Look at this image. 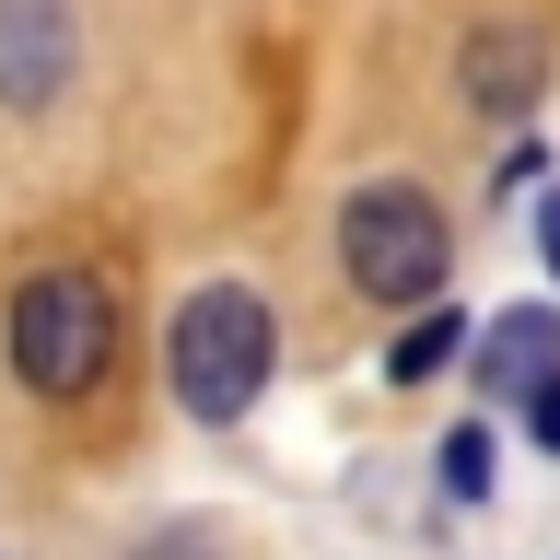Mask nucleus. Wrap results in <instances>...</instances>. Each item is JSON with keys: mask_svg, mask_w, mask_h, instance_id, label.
I'll return each mask as SVG.
<instances>
[{"mask_svg": "<svg viewBox=\"0 0 560 560\" xmlns=\"http://www.w3.org/2000/svg\"><path fill=\"white\" fill-rule=\"evenodd\" d=\"M164 374L187 397V420H245L257 409V385L280 374V327L269 304L245 292V280H210L175 304V339H164Z\"/></svg>", "mask_w": 560, "mask_h": 560, "instance_id": "nucleus-1", "label": "nucleus"}, {"mask_svg": "<svg viewBox=\"0 0 560 560\" xmlns=\"http://www.w3.org/2000/svg\"><path fill=\"white\" fill-rule=\"evenodd\" d=\"M339 269L362 280L374 304H444L455 234H444V210L420 199L409 175H374V187H350V210H339Z\"/></svg>", "mask_w": 560, "mask_h": 560, "instance_id": "nucleus-2", "label": "nucleus"}, {"mask_svg": "<svg viewBox=\"0 0 560 560\" xmlns=\"http://www.w3.org/2000/svg\"><path fill=\"white\" fill-rule=\"evenodd\" d=\"M105 350H117V304H105V280L82 269H47L12 292V374L35 397H82L105 374Z\"/></svg>", "mask_w": 560, "mask_h": 560, "instance_id": "nucleus-3", "label": "nucleus"}, {"mask_svg": "<svg viewBox=\"0 0 560 560\" xmlns=\"http://www.w3.org/2000/svg\"><path fill=\"white\" fill-rule=\"evenodd\" d=\"M467 350H479L490 397H514V409H549L560 397V315L549 304H514V315H490V327H467Z\"/></svg>", "mask_w": 560, "mask_h": 560, "instance_id": "nucleus-4", "label": "nucleus"}, {"mask_svg": "<svg viewBox=\"0 0 560 560\" xmlns=\"http://www.w3.org/2000/svg\"><path fill=\"white\" fill-rule=\"evenodd\" d=\"M70 82V12L59 0H0V105H47Z\"/></svg>", "mask_w": 560, "mask_h": 560, "instance_id": "nucleus-5", "label": "nucleus"}, {"mask_svg": "<svg viewBox=\"0 0 560 560\" xmlns=\"http://www.w3.org/2000/svg\"><path fill=\"white\" fill-rule=\"evenodd\" d=\"M455 82H467L479 117H525L537 82H549V47H537L525 24H479V35H467V59H455Z\"/></svg>", "mask_w": 560, "mask_h": 560, "instance_id": "nucleus-6", "label": "nucleus"}, {"mask_svg": "<svg viewBox=\"0 0 560 560\" xmlns=\"http://www.w3.org/2000/svg\"><path fill=\"white\" fill-rule=\"evenodd\" d=\"M455 350H467V315H455V304H420V315H409V339L385 350V374H397V385H420V374H444Z\"/></svg>", "mask_w": 560, "mask_h": 560, "instance_id": "nucleus-7", "label": "nucleus"}, {"mask_svg": "<svg viewBox=\"0 0 560 560\" xmlns=\"http://www.w3.org/2000/svg\"><path fill=\"white\" fill-rule=\"evenodd\" d=\"M490 467H502V444H490V420H467V432L444 444V490H455V502H479Z\"/></svg>", "mask_w": 560, "mask_h": 560, "instance_id": "nucleus-8", "label": "nucleus"}, {"mask_svg": "<svg viewBox=\"0 0 560 560\" xmlns=\"http://www.w3.org/2000/svg\"><path fill=\"white\" fill-rule=\"evenodd\" d=\"M525 420H537V444H549V455H560V397H549V409H525Z\"/></svg>", "mask_w": 560, "mask_h": 560, "instance_id": "nucleus-9", "label": "nucleus"}, {"mask_svg": "<svg viewBox=\"0 0 560 560\" xmlns=\"http://www.w3.org/2000/svg\"><path fill=\"white\" fill-rule=\"evenodd\" d=\"M537 234H549V269H560V199H549V222H537Z\"/></svg>", "mask_w": 560, "mask_h": 560, "instance_id": "nucleus-10", "label": "nucleus"}]
</instances>
